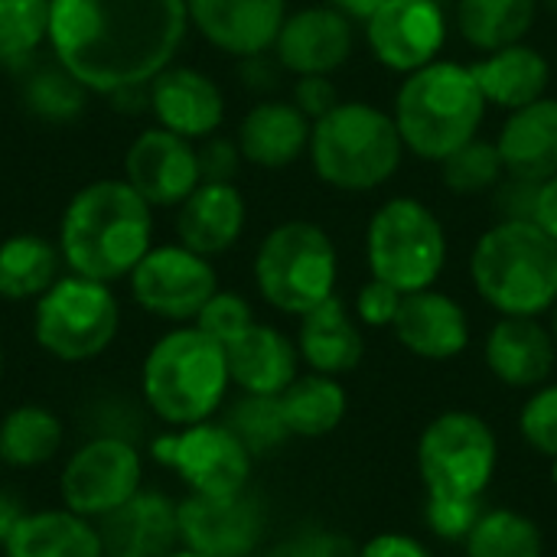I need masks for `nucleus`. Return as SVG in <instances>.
Segmentation results:
<instances>
[{"mask_svg":"<svg viewBox=\"0 0 557 557\" xmlns=\"http://www.w3.org/2000/svg\"><path fill=\"white\" fill-rule=\"evenodd\" d=\"M186 29V0H52L49 16L55 62L98 95L150 85Z\"/></svg>","mask_w":557,"mask_h":557,"instance_id":"f257e3e1","label":"nucleus"},{"mask_svg":"<svg viewBox=\"0 0 557 557\" xmlns=\"http://www.w3.org/2000/svg\"><path fill=\"white\" fill-rule=\"evenodd\" d=\"M153 248L150 206L127 180H98L78 189L59 225V251L72 274L114 284L131 277Z\"/></svg>","mask_w":557,"mask_h":557,"instance_id":"f03ea898","label":"nucleus"},{"mask_svg":"<svg viewBox=\"0 0 557 557\" xmlns=\"http://www.w3.org/2000/svg\"><path fill=\"white\" fill-rule=\"evenodd\" d=\"M232 388L225 346L196 323L163 333L140 362L144 408L166 428L212 421Z\"/></svg>","mask_w":557,"mask_h":557,"instance_id":"7ed1b4c3","label":"nucleus"},{"mask_svg":"<svg viewBox=\"0 0 557 557\" xmlns=\"http://www.w3.org/2000/svg\"><path fill=\"white\" fill-rule=\"evenodd\" d=\"M405 150L421 160H447L457 147L476 137L486 117V98L463 62L437 59L405 75L392 111Z\"/></svg>","mask_w":557,"mask_h":557,"instance_id":"20e7f679","label":"nucleus"},{"mask_svg":"<svg viewBox=\"0 0 557 557\" xmlns=\"http://www.w3.org/2000/svg\"><path fill=\"white\" fill-rule=\"evenodd\" d=\"M476 294L503 317H542L557 304V242L535 222H496L470 255Z\"/></svg>","mask_w":557,"mask_h":557,"instance_id":"39448f33","label":"nucleus"},{"mask_svg":"<svg viewBox=\"0 0 557 557\" xmlns=\"http://www.w3.org/2000/svg\"><path fill=\"white\" fill-rule=\"evenodd\" d=\"M313 173L339 193H372L385 186L405 153V140L388 111L369 101H339L310 131Z\"/></svg>","mask_w":557,"mask_h":557,"instance_id":"423d86ee","label":"nucleus"},{"mask_svg":"<svg viewBox=\"0 0 557 557\" xmlns=\"http://www.w3.org/2000/svg\"><path fill=\"white\" fill-rule=\"evenodd\" d=\"M339 255L317 222H284L264 235L255 255V284L264 304L287 317H304L336 297Z\"/></svg>","mask_w":557,"mask_h":557,"instance_id":"0eeeda50","label":"nucleus"},{"mask_svg":"<svg viewBox=\"0 0 557 557\" xmlns=\"http://www.w3.org/2000/svg\"><path fill=\"white\" fill-rule=\"evenodd\" d=\"M366 261L372 277L401 294L428 290L444 274L447 232L428 202L414 196H395L369 219Z\"/></svg>","mask_w":557,"mask_h":557,"instance_id":"6e6552de","label":"nucleus"},{"mask_svg":"<svg viewBox=\"0 0 557 557\" xmlns=\"http://www.w3.org/2000/svg\"><path fill=\"white\" fill-rule=\"evenodd\" d=\"M121 330V304L111 284L69 274L59 277L33 310L36 346L69 366L91 362L114 343Z\"/></svg>","mask_w":557,"mask_h":557,"instance_id":"1a4fd4ad","label":"nucleus"},{"mask_svg":"<svg viewBox=\"0 0 557 557\" xmlns=\"http://www.w3.org/2000/svg\"><path fill=\"white\" fill-rule=\"evenodd\" d=\"M418 473L428 493L483 496L499 467V441L473 411H444L418 437Z\"/></svg>","mask_w":557,"mask_h":557,"instance_id":"9d476101","label":"nucleus"},{"mask_svg":"<svg viewBox=\"0 0 557 557\" xmlns=\"http://www.w3.org/2000/svg\"><path fill=\"white\" fill-rule=\"evenodd\" d=\"M144 490V454L124 434H104L82 441L59 470V506L101 522Z\"/></svg>","mask_w":557,"mask_h":557,"instance_id":"9b49d317","label":"nucleus"},{"mask_svg":"<svg viewBox=\"0 0 557 557\" xmlns=\"http://www.w3.org/2000/svg\"><path fill=\"white\" fill-rule=\"evenodd\" d=\"M153 463L166 467L196 496H228L248 490L255 457L225 421L170 428L150 441Z\"/></svg>","mask_w":557,"mask_h":557,"instance_id":"f8f14e48","label":"nucleus"},{"mask_svg":"<svg viewBox=\"0 0 557 557\" xmlns=\"http://www.w3.org/2000/svg\"><path fill=\"white\" fill-rule=\"evenodd\" d=\"M219 290V274L209 258L189 251L186 245L150 248L131 271L134 304L166 323H193L209 297Z\"/></svg>","mask_w":557,"mask_h":557,"instance_id":"ddd939ff","label":"nucleus"},{"mask_svg":"<svg viewBox=\"0 0 557 557\" xmlns=\"http://www.w3.org/2000/svg\"><path fill=\"white\" fill-rule=\"evenodd\" d=\"M268 532V512L251 490L196 496L180 503V548L202 557H255Z\"/></svg>","mask_w":557,"mask_h":557,"instance_id":"4468645a","label":"nucleus"},{"mask_svg":"<svg viewBox=\"0 0 557 557\" xmlns=\"http://www.w3.org/2000/svg\"><path fill=\"white\" fill-rule=\"evenodd\" d=\"M372 55L401 75L437 62L447 42V13L441 0H385L366 20Z\"/></svg>","mask_w":557,"mask_h":557,"instance_id":"2eb2a0df","label":"nucleus"},{"mask_svg":"<svg viewBox=\"0 0 557 557\" xmlns=\"http://www.w3.org/2000/svg\"><path fill=\"white\" fill-rule=\"evenodd\" d=\"M124 176L134 193L153 206H183L186 196L202 183L199 157L193 144L166 127L144 131L124 157Z\"/></svg>","mask_w":557,"mask_h":557,"instance_id":"dca6fc26","label":"nucleus"},{"mask_svg":"<svg viewBox=\"0 0 557 557\" xmlns=\"http://www.w3.org/2000/svg\"><path fill=\"white\" fill-rule=\"evenodd\" d=\"M186 10L206 42L238 59L274 49L287 20L284 0H186Z\"/></svg>","mask_w":557,"mask_h":557,"instance_id":"f3484780","label":"nucleus"},{"mask_svg":"<svg viewBox=\"0 0 557 557\" xmlns=\"http://www.w3.org/2000/svg\"><path fill=\"white\" fill-rule=\"evenodd\" d=\"M352 20L336 7H307L284 20L274 55L277 65L294 75H333L352 55Z\"/></svg>","mask_w":557,"mask_h":557,"instance_id":"a211bd4d","label":"nucleus"},{"mask_svg":"<svg viewBox=\"0 0 557 557\" xmlns=\"http://www.w3.org/2000/svg\"><path fill=\"white\" fill-rule=\"evenodd\" d=\"M104 557H166L180 548V503L140 490L98 522Z\"/></svg>","mask_w":557,"mask_h":557,"instance_id":"6ab92c4d","label":"nucleus"},{"mask_svg":"<svg viewBox=\"0 0 557 557\" xmlns=\"http://www.w3.org/2000/svg\"><path fill=\"white\" fill-rule=\"evenodd\" d=\"M392 333L411 356L428 362H447L467 352L470 317L460 300L428 287L418 294H405Z\"/></svg>","mask_w":557,"mask_h":557,"instance_id":"aec40b11","label":"nucleus"},{"mask_svg":"<svg viewBox=\"0 0 557 557\" xmlns=\"http://www.w3.org/2000/svg\"><path fill=\"white\" fill-rule=\"evenodd\" d=\"M150 108L160 127L186 140L212 137L225 117L222 88L206 72L189 65H166L150 82Z\"/></svg>","mask_w":557,"mask_h":557,"instance_id":"412c9836","label":"nucleus"},{"mask_svg":"<svg viewBox=\"0 0 557 557\" xmlns=\"http://www.w3.org/2000/svg\"><path fill=\"white\" fill-rule=\"evenodd\" d=\"M486 369L509 388H542L557 366V343L539 317H503L483 346Z\"/></svg>","mask_w":557,"mask_h":557,"instance_id":"4be33fe9","label":"nucleus"},{"mask_svg":"<svg viewBox=\"0 0 557 557\" xmlns=\"http://www.w3.org/2000/svg\"><path fill=\"white\" fill-rule=\"evenodd\" d=\"M232 385L242 395H271L277 398L300 372V352L290 336L277 326L255 323L235 343L225 346Z\"/></svg>","mask_w":557,"mask_h":557,"instance_id":"5701e85b","label":"nucleus"},{"mask_svg":"<svg viewBox=\"0 0 557 557\" xmlns=\"http://www.w3.org/2000/svg\"><path fill=\"white\" fill-rule=\"evenodd\" d=\"M245 219V196L235 189V183H199L180 206L176 235L189 251L215 258L242 238Z\"/></svg>","mask_w":557,"mask_h":557,"instance_id":"b1692460","label":"nucleus"},{"mask_svg":"<svg viewBox=\"0 0 557 557\" xmlns=\"http://www.w3.org/2000/svg\"><path fill=\"white\" fill-rule=\"evenodd\" d=\"M313 121L294 101H261L238 124V150L261 170H284L310 150Z\"/></svg>","mask_w":557,"mask_h":557,"instance_id":"393cba45","label":"nucleus"},{"mask_svg":"<svg viewBox=\"0 0 557 557\" xmlns=\"http://www.w3.org/2000/svg\"><path fill=\"white\" fill-rule=\"evenodd\" d=\"M496 147L509 176L532 183L557 176V98H539L509 111Z\"/></svg>","mask_w":557,"mask_h":557,"instance_id":"a878e982","label":"nucleus"},{"mask_svg":"<svg viewBox=\"0 0 557 557\" xmlns=\"http://www.w3.org/2000/svg\"><path fill=\"white\" fill-rule=\"evenodd\" d=\"M297 352L310 366V372H320V375L339 379L359 369L366 356V339L339 297H330L300 317Z\"/></svg>","mask_w":557,"mask_h":557,"instance_id":"bb28decb","label":"nucleus"},{"mask_svg":"<svg viewBox=\"0 0 557 557\" xmlns=\"http://www.w3.org/2000/svg\"><path fill=\"white\" fill-rule=\"evenodd\" d=\"M3 557H104L98 522L65 506L29 509L13 535L0 545Z\"/></svg>","mask_w":557,"mask_h":557,"instance_id":"cd10ccee","label":"nucleus"},{"mask_svg":"<svg viewBox=\"0 0 557 557\" xmlns=\"http://www.w3.org/2000/svg\"><path fill=\"white\" fill-rule=\"evenodd\" d=\"M470 69L486 104H499L503 111H519L545 98L552 82V62L529 42L496 49L486 59L473 62Z\"/></svg>","mask_w":557,"mask_h":557,"instance_id":"c85d7f7f","label":"nucleus"},{"mask_svg":"<svg viewBox=\"0 0 557 557\" xmlns=\"http://www.w3.org/2000/svg\"><path fill=\"white\" fill-rule=\"evenodd\" d=\"M65 444L62 418L46 405H16L0 418V463L10 470H42Z\"/></svg>","mask_w":557,"mask_h":557,"instance_id":"c756f323","label":"nucleus"},{"mask_svg":"<svg viewBox=\"0 0 557 557\" xmlns=\"http://www.w3.org/2000/svg\"><path fill=\"white\" fill-rule=\"evenodd\" d=\"M277 398H281V411L290 428V437H307V441L333 434L346 421V411H349V395L343 382L333 375H320V372L297 375Z\"/></svg>","mask_w":557,"mask_h":557,"instance_id":"7c9ffc66","label":"nucleus"},{"mask_svg":"<svg viewBox=\"0 0 557 557\" xmlns=\"http://www.w3.org/2000/svg\"><path fill=\"white\" fill-rule=\"evenodd\" d=\"M62 251L42 235H10L0 242V297L23 304L39 300L59 281Z\"/></svg>","mask_w":557,"mask_h":557,"instance_id":"2f4dec72","label":"nucleus"},{"mask_svg":"<svg viewBox=\"0 0 557 557\" xmlns=\"http://www.w3.org/2000/svg\"><path fill=\"white\" fill-rule=\"evenodd\" d=\"M542 0H457L460 36L483 52L522 42L535 26Z\"/></svg>","mask_w":557,"mask_h":557,"instance_id":"473e14b6","label":"nucleus"},{"mask_svg":"<svg viewBox=\"0 0 557 557\" xmlns=\"http://www.w3.org/2000/svg\"><path fill=\"white\" fill-rule=\"evenodd\" d=\"M463 552L467 557H545V535L519 509H483Z\"/></svg>","mask_w":557,"mask_h":557,"instance_id":"72a5a7b5","label":"nucleus"},{"mask_svg":"<svg viewBox=\"0 0 557 557\" xmlns=\"http://www.w3.org/2000/svg\"><path fill=\"white\" fill-rule=\"evenodd\" d=\"M52 0H0V65H23L49 39Z\"/></svg>","mask_w":557,"mask_h":557,"instance_id":"f704fd0d","label":"nucleus"},{"mask_svg":"<svg viewBox=\"0 0 557 557\" xmlns=\"http://www.w3.org/2000/svg\"><path fill=\"white\" fill-rule=\"evenodd\" d=\"M225 424L235 431V437L248 447L251 457H264L290 437V428L281 411V398L271 395H242L228 408Z\"/></svg>","mask_w":557,"mask_h":557,"instance_id":"c9c22d12","label":"nucleus"},{"mask_svg":"<svg viewBox=\"0 0 557 557\" xmlns=\"http://www.w3.org/2000/svg\"><path fill=\"white\" fill-rule=\"evenodd\" d=\"M441 176H444V186L457 196L493 193L499 180L506 176L496 140H483V137L467 140L447 160H441Z\"/></svg>","mask_w":557,"mask_h":557,"instance_id":"e433bc0d","label":"nucleus"},{"mask_svg":"<svg viewBox=\"0 0 557 557\" xmlns=\"http://www.w3.org/2000/svg\"><path fill=\"white\" fill-rule=\"evenodd\" d=\"M85 101H88V88L59 62L52 69H39L23 85V104L42 121L65 124L85 111Z\"/></svg>","mask_w":557,"mask_h":557,"instance_id":"4c0bfd02","label":"nucleus"},{"mask_svg":"<svg viewBox=\"0 0 557 557\" xmlns=\"http://www.w3.org/2000/svg\"><path fill=\"white\" fill-rule=\"evenodd\" d=\"M483 516V496H447V493H428L424 503V522L428 529L444 542H467L473 525Z\"/></svg>","mask_w":557,"mask_h":557,"instance_id":"58836bf2","label":"nucleus"},{"mask_svg":"<svg viewBox=\"0 0 557 557\" xmlns=\"http://www.w3.org/2000/svg\"><path fill=\"white\" fill-rule=\"evenodd\" d=\"M206 336H212L215 343L228 346L235 343L248 326H255V310L251 304L242 297V294H232V290H215L209 297V304L199 310V317L193 320Z\"/></svg>","mask_w":557,"mask_h":557,"instance_id":"ea45409f","label":"nucleus"},{"mask_svg":"<svg viewBox=\"0 0 557 557\" xmlns=\"http://www.w3.org/2000/svg\"><path fill=\"white\" fill-rule=\"evenodd\" d=\"M519 434L522 441L555 460L557 457V385H542L529 395V401L519 411Z\"/></svg>","mask_w":557,"mask_h":557,"instance_id":"a19ab883","label":"nucleus"},{"mask_svg":"<svg viewBox=\"0 0 557 557\" xmlns=\"http://www.w3.org/2000/svg\"><path fill=\"white\" fill-rule=\"evenodd\" d=\"M401 300L405 294L395 290L392 284L372 277L369 284H362V290L356 294V317L366 323V326H375V330H385L395 323L398 310H401Z\"/></svg>","mask_w":557,"mask_h":557,"instance_id":"79ce46f5","label":"nucleus"},{"mask_svg":"<svg viewBox=\"0 0 557 557\" xmlns=\"http://www.w3.org/2000/svg\"><path fill=\"white\" fill-rule=\"evenodd\" d=\"M539 189L542 183L519 180V176H503L499 186L493 189L499 222H535V206H539Z\"/></svg>","mask_w":557,"mask_h":557,"instance_id":"37998d69","label":"nucleus"},{"mask_svg":"<svg viewBox=\"0 0 557 557\" xmlns=\"http://www.w3.org/2000/svg\"><path fill=\"white\" fill-rule=\"evenodd\" d=\"M199 157V180L202 183H232L242 166V150L235 140L225 137H206V144L196 150Z\"/></svg>","mask_w":557,"mask_h":557,"instance_id":"c03bdc74","label":"nucleus"},{"mask_svg":"<svg viewBox=\"0 0 557 557\" xmlns=\"http://www.w3.org/2000/svg\"><path fill=\"white\" fill-rule=\"evenodd\" d=\"M294 104L310 121H320L323 114H330L339 104V91L330 82V75H300L294 85Z\"/></svg>","mask_w":557,"mask_h":557,"instance_id":"a18cd8bd","label":"nucleus"},{"mask_svg":"<svg viewBox=\"0 0 557 557\" xmlns=\"http://www.w3.org/2000/svg\"><path fill=\"white\" fill-rule=\"evenodd\" d=\"M356 557H434L431 548L414 539V535H401V532H382L375 539H369Z\"/></svg>","mask_w":557,"mask_h":557,"instance_id":"49530a36","label":"nucleus"},{"mask_svg":"<svg viewBox=\"0 0 557 557\" xmlns=\"http://www.w3.org/2000/svg\"><path fill=\"white\" fill-rule=\"evenodd\" d=\"M535 225H542L557 242V176L545 180L539 189V206H535Z\"/></svg>","mask_w":557,"mask_h":557,"instance_id":"de8ad7c7","label":"nucleus"},{"mask_svg":"<svg viewBox=\"0 0 557 557\" xmlns=\"http://www.w3.org/2000/svg\"><path fill=\"white\" fill-rule=\"evenodd\" d=\"M26 512H29L26 503H23L13 490L0 486V545L13 535V529L20 525V519H23Z\"/></svg>","mask_w":557,"mask_h":557,"instance_id":"09e8293b","label":"nucleus"},{"mask_svg":"<svg viewBox=\"0 0 557 557\" xmlns=\"http://www.w3.org/2000/svg\"><path fill=\"white\" fill-rule=\"evenodd\" d=\"M326 3L336 7L339 13H346L349 20H362V23H366L385 0H326Z\"/></svg>","mask_w":557,"mask_h":557,"instance_id":"8fccbe9b","label":"nucleus"},{"mask_svg":"<svg viewBox=\"0 0 557 557\" xmlns=\"http://www.w3.org/2000/svg\"><path fill=\"white\" fill-rule=\"evenodd\" d=\"M166 557H202V555H196V552H189V548H176L173 555H166Z\"/></svg>","mask_w":557,"mask_h":557,"instance_id":"3c124183","label":"nucleus"},{"mask_svg":"<svg viewBox=\"0 0 557 557\" xmlns=\"http://www.w3.org/2000/svg\"><path fill=\"white\" fill-rule=\"evenodd\" d=\"M542 7H545V10H548V13L557 20V0H542Z\"/></svg>","mask_w":557,"mask_h":557,"instance_id":"603ef678","label":"nucleus"},{"mask_svg":"<svg viewBox=\"0 0 557 557\" xmlns=\"http://www.w3.org/2000/svg\"><path fill=\"white\" fill-rule=\"evenodd\" d=\"M548 330H552V336H555V343H557V304L552 307V326H548Z\"/></svg>","mask_w":557,"mask_h":557,"instance_id":"864d4df0","label":"nucleus"},{"mask_svg":"<svg viewBox=\"0 0 557 557\" xmlns=\"http://www.w3.org/2000/svg\"><path fill=\"white\" fill-rule=\"evenodd\" d=\"M552 483H555V490H557V457L552 460Z\"/></svg>","mask_w":557,"mask_h":557,"instance_id":"5fc2aeb1","label":"nucleus"},{"mask_svg":"<svg viewBox=\"0 0 557 557\" xmlns=\"http://www.w3.org/2000/svg\"><path fill=\"white\" fill-rule=\"evenodd\" d=\"M0 382H3V346H0Z\"/></svg>","mask_w":557,"mask_h":557,"instance_id":"6e6d98bb","label":"nucleus"}]
</instances>
